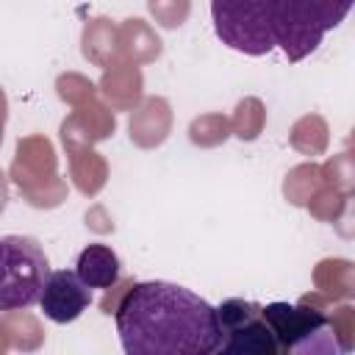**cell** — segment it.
<instances>
[{"label":"cell","instance_id":"cell-5","mask_svg":"<svg viewBox=\"0 0 355 355\" xmlns=\"http://www.w3.org/2000/svg\"><path fill=\"white\" fill-rule=\"evenodd\" d=\"M219 347L225 355H277L275 336L263 319V311L252 300H225L216 308Z\"/></svg>","mask_w":355,"mask_h":355},{"label":"cell","instance_id":"cell-6","mask_svg":"<svg viewBox=\"0 0 355 355\" xmlns=\"http://www.w3.org/2000/svg\"><path fill=\"white\" fill-rule=\"evenodd\" d=\"M89 305H92V288L75 272L55 269V272L47 275V280L42 286V294H39V308L50 322L69 324Z\"/></svg>","mask_w":355,"mask_h":355},{"label":"cell","instance_id":"cell-4","mask_svg":"<svg viewBox=\"0 0 355 355\" xmlns=\"http://www.w3.org/2000/svg\"><path fill=\"white\" fill-rule=\"evenodd\" d=\"M263 319L275 336L277 352H330L341 349L336 344V333L330 319L322 311L291 305V302H269L261 305Z\"/></svg>","mask_w":355,"mask_h":355},{"label":"cell","instance_id":"cell-1","mask_svg":"<svg viewBox=\"0 0 355 355\" xmlns=\"http://www.w3.org/2000/svg\"><path fill=\"white\" fill-rule=\"evenodd\" d=\"M114 322L128 355H211L219 347L216 308L169 280L133 283Z\"/></svg>","mask_w":355,"mask_h":355},{"label":"cell","instance_id":"cell-7","mask_svg":"<svg viewBox=\"0 0 355 355\" xmlns=\"http://www.w3.org/2000/svg\"><path fill=\"white\" fill-rule=\"evenodd\" d=\"M75 275L89 288H111L119 280V258L108 244H100V241L86 244L78 252Z\"/></svg>","mask_w":355,"mask_h":355},{"label":"cell","instance_id":"cell-2","mask_svg":"<svg viewBox=\"0 0 355 355\" xmlns=\"http://www.w3.org/2000/svg\"><path fill=\"white\" fill-rule=\"evenodd\" d=\"M355 0H211L214 33L244 55L275 47L297 64L316 53L322 39L344 22Z\"/></svg>","mask_w":355,"mask_h":355},{"label":"cell","instance_id":"cell-3","mask_svg":"<svg viewBox=\"0 0 355 355\" xmlns=\"http://www.w3.org/2000/svg\"><path fill=\"white\" fill-rule=\"evenodd\" d=\"M47 275L50 263L36 239L0 236V311L36 305Z\"/></svg>","mask_w":355,"mask_h":355}]
</instances>
